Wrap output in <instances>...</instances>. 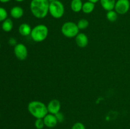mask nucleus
Segmentation results:
<instances>
[{"label":"nucleus","instance_id":"nucleus-1","mask_svg":"<svg viewBox=\"0 0 130 129\" xmlns=\"http://www.w3.org/2000/svg\"><path fill=\"white\" fill-rule=\"evenodd\" d=\"M49 6L48 0H32L30 3V10L34 17L42 19L49 13Z\"/></svg>","mask_w":130,"mask_h":129},{"label":"nucleus","instance_id":"nucleus-2","mask_svg":"<svg viewBox=\"0 0 130 129\" xmlns=\"http://www.w3.org/2000/svg\"><path fill=\"white\" fill-rule=\"evenodd\" d=\"M27 110L33 117L43 118L48 113L47 106L39 101H32L28 104Z\"/></svg>","mask_w":130,"mask_h":129},{"label":"nucleus","instance_id":"nucleus-3","mask_svg":"<svg viewBox=\"0 0 130 129\" xmlns=\"http://www.w3.org/2000/svg\"><path fill=\"white\" fill-rule=\"evenodd\" d=\"M49 33L48 28L44 24H39L32 29L30 37L36 42H41L47 38Z\"/></svg>","mask_w":130,"mask_h":129},{"label":"nucleus","instance_id":"nucleus-4","mask_svg":"<svg viewBox=\"0 0 130 129\" xmlns=\"http://www.w3.org/2000/svg\"><path fill=\"white\" fill-rule=\"evenodd\" d=\"M62 34L67 38L76 37L79 33V29L77 24L73 22H67L62 25L61 27Z\"/></svg>","mask_w":130,"mask_h":129},{"label":"nucleus","instance_id":"nucleus-5","mask_svg":"<svg viewBox=\"0 0 130 129\" xmlns=\"http://www.w3.org/2000/svg\"><path fill=\"white\" fill-rule=\"evenodd\" d=\"M65 13V7L60 1H53L50 3L49 13L53 18L58 19L63 16Z\"/></svg>","mask_w":130,"mask_h":129},{"label":"nucleus","instance_id":"nucleus-6","mask_svg":"<svg viewBox=\"0 0 130 129\" xmlns=\"http://www.w3.org/2000/svg\"><path fill=\"white\" fill-rule=\"evenodd\" d=\"M14 54L16 58L20 61L26 59L28 56V50L25 44L22 43H18L14 47Z\"/></svg>","mask_w":130,"mask_h":129},{"label":"nucleus","instance_id":"nucleus-7","mask_svg":"<svg viewBox=\"0 0 130 129\" xmlns=\"http://www.w3.org/2000/svg\"><path fill=\"white\" fill-rule=\"evenodd\" d=\"M130 8L129 0H117L114 10L118 15H124L127 13Z\"/></svg>","mask_w":130,"mask_h":129},{"label":"nucleus","instance_id":"nucleus-8","mask_svg":"<svg viewBox=\"0 0 130 129\" xmlns=\"http://www.w3.org/2000/svg\"><path fill=\"white\" fill-rule=\"evenodd\" d=\"M47 109H48V113L52 115H56L58 112L60 111L61 103L59 100L53 99H52L47 104Z\"/></svg>","mask_w":130,"mask_h":129},{"label":"nucleus","instance_id":"nucleus-9","mask_svg":"<svg viewBox=\"0 0 130 129\" xmlns=\"http://www.w3.org/2000/svg\"><path fill=\"white\" fill-rule=\"evenodd\" d=\"M75 42L77 46L81 48H84L88 44V37L85 33L79 32L75 37Z\"/></svg>","mask_w":130,"mask_h":129},{"label":"nucleus","instance_id":"nucleus-10","mask_svg":"<svg viewBox=\"0 0 130 129\" xmlns=\"http://www.w3.org/2000/svg\"><path fill=\"white\" fill-rule=\"evenodd\" d=\"M43 120H44L45 126L50 128H54L55 126H57V123H58V121H57L55 115H52V114L50 113L47 114V115L43 118Z\"/></svg>","mask_w":130,"mask_h":129},{"label":"nucleus","instance_id":"nucleus-11","mask_svg":"<svg viewBox=\"0 0 130 129\" xmlns=\"http://www.w3.org/2000/svg\"><path fill=\"white\" fill-rule=\"evenodd\" d=\"M24 9L19 6H15L10 10V15L15 19H19L24 15Z\"/></svg>","mask_w":130,"mask_h":129},{"label":"nucleus","instance_id":"nucleus-12","mask_svg":"<svg viewBox=\"0 0 130 129\" xmlns=\"http://www.w3.org/2000/svg\"><path fill=\"white\" fill-rule=\"evenodd\" d=\"M100 3L103 9L109 11L114 10L116 0H100Z\"/></svg>","mask_w":130,"mask_h":129},{"label":"nucleus","instance_id":"nucleus-13","mask_svg":"<svg viewBox=\"0 0 130 129\" xmlns=\"http://www.w3.org/2000/svg\"><path fill=\"white\" fill-rule=\"evenodd\" d=\"M32 31V28L30 25L27 23H23L19 26V32L22 36L27 37L30 35Z\"/></svg>","mask_w":130,"mask_h":129},{"label":"nucleus","instance_id":"nucleus-14","mask_svg":"<svg viewBox=\"0 0 130 129\" xmlns=\"http://www.w3.org/2000/svg\"><path fill=\"white\" fill-rule=\"evenodd\" d=\"M82 0H72L71 2V8L72 11L75 13H79L82 11L83 8Z\"/></svg>","mask_w":130,"mask_h":129},{"label":"nucleus","instance_id":"nucleus-15","mask_svg":"<svg viewBox=\"0 0 130 129\" xmlns=\"http://www.w3.org/2000/svg\"><path fill=\"white\" fill-rule=\"evenodd\" d=\"M95 8V4L90 1H86L83 3L82 11L85 14H90L93 11Z\"/></svg>","mask_w":130,"mask_h":129},{"label":"nucleus","instance_id":"nucleus-16","mask_svg":"<svg viewBox=\"0 0 130 129\" xmlns=\"http://www.w3.org/2000/svg\"><path fill=\"white\" fill-rule=\"evenodd\" d=\"M13 27V22L11 19L7 18L3 22L2 24V29L6 32H9L11 31Z\"/></svg>","mask_w":130,"mask_h":129},{"label":"nucleus","instance_id":"nucleus-17","mask_svg":"<svg viewBox=\"0 0 130 129\" xmlns=\"http://www.w3.org/2000/svg\"><path fill=\"white\" fill-rule=\"evenodd\" d=\"M107 19L110 22H114L117 20L118 17V14L117 13L116 11L114 10H110V11H107L106 14Z\"/></svg>","mask_w":130,"mask_h":129},{"label":"nucleus","instance_id":"nucleus-18","mask_svg":"<svg viewBox=\"0 0 130 129\" xmlns=\"http://www.w3.org/2000/svg\"><path fill=\"white\" fill-rule=\"evenodd\" d=\"M88 20L85 18L80 19L77 23V25L79 30H85L89 26Z\"/></svg>","mask_w":130,"mask_h":129},{"label":"nucleus","instance_id":"nucleus-19","mask_svg":"<svg viewBox=\"0 0 130 129\" xmlns=\"http://www.w3.org/2000/svg\"><path fill=\"white\" fill-rule=\"evenodd\" d=\"M34 126L37 129H43L45 126L43 118H37L34 122Z\"/></svg>","mask_w":130,"mask_h":129},{"label":"nucleus","instance_id":"nucleus-20","mask_svg":"<svg viewBox=\"0 0 130 129\" xmlns=\"http://www.w3.org/2000/svg\"><path fill=\"white\" fill-rule=\"evenodd\" d=\"M8 18V12L5 8L0 7V22H3Z\"/></svg>","mask_w":130,"mask_h":129},{"label":"nucleus","instance_id":"nucleus-21","mask_svg":"<svg viewBox=\"0 0 130 129\" xmlns=\"http://www.w3.org/2000/svg\"><path fill=\"white\" fill-rule=\"evenodd\" d=\"M55 115L56 118H57V120L58 121V123H62L65 120V116L62 112H58V113H57Z\"/></svg>","mask_w":130,"mask_h":129},{"label":"nucleus","instance_id":"nucleus-22","mask_svg":"<svg viewBox=\"0 0 130 129\" xmlns=\"http://www.w3.org/2000/svg\"><path fill=\"white\" fill-rule=\"evenodd\" d=\"M71 129H86V127L83 123L76 122L72 125Z\"/></svg>","mask_w":130,"mask_h":129},{"label":"nucleus","instance_id":"nucleus-23","mask_svg":"<svg viewBox=\"0 0 130 129\" xmlns=\"http://www.w3.org/2000/svg\"><path fill=\"white\" fill-rule=\"evenodd\" d=\"M8 43L10 46H14V47H15V46L18 44L16 39L14 37L10 38V39H9V40H8Z\"/></svg>","mask_w":130,"mask_h":129},{"label":"nucleus","instance_id":"nucleus-24","mask_svg":"<svg viewBox=\"0 0 130 129\" xmlns=\"http://www.w3.org/2000/svg\"><path fill=\"white\" fill-rule=\"evenodd\" d=\"M11 0H0V2L2 3H8Z\"/></svg>","mask_w":130,"mask_h":129},{"label":"nucleus","instance_id":"nucleus-25","mask_svg":"<svg viewBox=\"0 0 130 129\" xmlns=\"http://www.w3.org/2000/svg\"><path fill=\"white\" fill-rule=\"evenodd\" d=\"M88 1H90V2H92L93 3H98L99 1H100V0H88Z\"/></svg>","mask_w":130,"mask_h":129},{"label":"nucleus","instance_id":"nucleus-26","mask_svg":"<svg viewBox=\"0 0 130 129\" xmlns=\"http://www.w3.org/2000/svg\"><path fill=\"white\" fill-rule=\"evenodd\" d=\"M48 1H50V2H53V1H60V0H48Z\"/></svg>","mask_w":130,"mask_h":129},{"label":"nucleus","instance_id":"nucleus-27","mask_svg":"<svg viewBox=\"0 0 130 129\" xmlns=\"http://www.w3.org/2000/svg\"><path fill=\"white\" fill-rule=\"evenodd\" d=\"M15 1H17V2H22V1H24V0H15Z\"/></svg>","mask_w":130,"mask_h":129},{"label":"nucleus","instance_id":"nucleus-28","mask_svg":"<svg viewBox=\"0 0 130 129\" xmlns=\"http://www.w3.org/2000/svg\"><path fill=\"white\" fill-rule=\"evenodd\" d=\"M0 48H1V43H0Z\"/></svg>","mask_w":130,"mask_h":129}]
</instances>
